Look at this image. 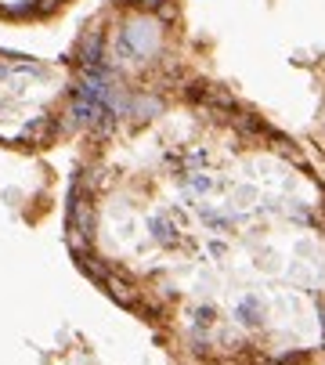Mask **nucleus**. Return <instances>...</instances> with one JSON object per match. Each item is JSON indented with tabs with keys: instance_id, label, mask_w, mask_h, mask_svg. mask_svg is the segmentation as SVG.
Masks as SVG:
<instances>
[{
	"instance_id": "3",
	"label": "nucleus",
	"mask_w": 325,
	"mask_h": 365,
	"mask_svg": "<svg viewBox=\"0 0 325 365\" xmlns=\"http://www.w3.org/2000/svg\"><path fill=\"white\" fill-rule=\"evenodd\" d=\"M62 0H0V11L8 15H43L51 8H58Z\"/></svg>"
},
{
	"instance_id": "1",
	"label": "nucleus",
	"mask_w": 325,
	"mask_h": 365,
	"mask_svg": "<svg viewBox=\"0 0 325 365\" xmlns=\"http://www.w3.org/2000/svg\"><path fill=\"white\" fill-rule=\"evenodd\" d=\"M159 138L162 195L127 282L206 365H307L325 354V181L221 91H188Z\"/></svg>"
},
{
	"instance_id": "2",
	"label": "nucleus",
	"mask_w": 325,
	"mask_h": 365,
	"mask_svg": "<svg viewBox=\"0 0 325 365\" xmlns=\"http://www.w3.org/2000/svg\"><path fill=\"white\" fill-rule=\"evenodd\" d=\"M83 83H66L62 73L43 62L0 55V141L43 145L58 134L62 113H80Z\"/></svg>"
}]
</instances>
